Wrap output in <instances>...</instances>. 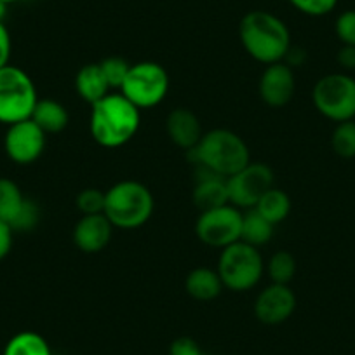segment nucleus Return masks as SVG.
Instances as JSON below:
<instances>
[{
	"label": "nucleus",
	"instance_id": "1",
	"mask_svg": "<svg viewBox=\"0 0 355 355\" xmlns=\"http://www.w3.org/2000/svg\"><path fill=\"white\" fill-rule=\"evenodd\" d=\"M239 37L245 53L263 64L284 61L291 49V33L279 16L266 11H251L241 19Z\"/></svg>",
	"mask_w": 355,
	"mask_h": 355
},
{
	"label": "nucleus",
	"instance_id": "2",
	"mask_svg": "<svg viewBox=\"0 0 355 355\" xmlns=\"http://www.w3.org/2000/svg\"><path fill=\"white\" fill-rule=\"evenodd\" d=\"M141 124V114L121 93H110L93 105L89 129L94 141L103 148H119L131 141Z\"/></svg>",
	"mask_w": 355,
	"mask_h": 355
},
{
	"label": "nucleus",
	"instance_id": "3",
	"mask_svg": "<svg viewBox=\"0 0 355 355\" xmlns=\"http://www.w3.org/2000/svg\"><path fill=\"white\" fill-rule=\"evenodd\" d=\"M190 162L218 176L230 178L251 162L249 146L230 129H211L204 132L199 145L187 152Z\"/></svg>",
	"mask_w": 355,
	"mask_h": 355
},
{
	"label": "nucleus",
	"instance_id": "4",
	"mask_svg": "<svg viewBox=\"0 0 355 355\" xmlns=\"http://www.w3.org/2000/svg\"><path fill=\"white\" fill-rule=\"evenodd\" d=\"M103 214L114 228L135 230L148 223L155 200L146 185L136 180H124L107 190Z\"/></svg>",
	"mask_w": 355,
	"mask_h": 355
},
{
	"label": "nucleus",
	"instance_id": "5",
	"mask_svg": "<svg viewBox=\"0 0 355 355\" xmlns=\"http://www.w3.org/2000/svg\"><path fill=\"white\" fill-rule=\"evenodd\" d=\"M216 272L225 289L245 293L259 284L265 272V261L258 248L239 241L221 249Z\"/></svg>",
	"mask_w": 355,
	"mask_h": 355
},
{
	"label": "nucleus",
	"instance_id": "6",
	"mask_svg": "<svg viewBox=\"0 0 355 355\" xmlns=\"http://www.w3.org/2000/svg\"><path fill=\"white\" fill-rule=\"evenodd\" d=\"M39 96L28 73L18 67L0 68V122L12 125L32 117Z\"/></svg>",
	"mask_w": 355,
	"mask_h": 355
},
{
	"label": "nucleus",
	"instance_id": "7",
	"mask_svg": "<svg viewBox=\"0 0 355 355\" xmlns=\"http://www.w3.org/2000/svg\"><path fill=\"white\" fill-rule=\"evenodd\" d=\"M312 103L322 117L331 122H347L355 119V78L352 75L327 73L315 82Z\"/></svg>",
	"mask_w": 355,
	"mask_h": 355
},
{
	"label": "nucleus",
	"instance_id": "8",
	"mask_svg": "<svg viewBox=\"0 0 355 355\" xmlns=\"http://www.w3.org/2000/svg\"><path fill=\"white\" fill-rule=\"evenodd\" d=\"M169 91V75L162 64L155 61H139L131 64L129 73L121 87L122 96L128 98L136 108L146 110L164 101Z\"/></svg>",
	"mask_w": 355,
	"mask_h": 355
},
{
	"label": "nucleus",
	"instance_id": "9",
	"mask_svg": "<svg viewBox=\"0 0 355 355\" xmlns=\"http://www.w3.org/2000/svg\"><path fill=\"white\" fill-rule=\"evenodd\" d=\"M274 182L275 176L270 166L263 162H249L244 169L227 178L228 200L241 211L252 209L274 187Z\"/></svg>",
	"mask_w": 355,
	"mask_h": 355
},
{
	"label": "nucleus",
	"instance_id": "10",
	"mask_svg": "<svg viewBox=\"0 0 355 355\" xmlns=\"http://www.w3.org/2000/svg\"><path fill=\"white\" fill-rule=\"evenodd\" d=\"M196 234L202 244L225 249L241 241L242 211L232 204L202 211L196 223Z\"/></svg>",
	"mask_w": 355,
	"mask_h": 355
},
{
	"label": "nucleus",
	"instance_id": "11",
	"mask_svg": "<svg viewBox=\"0 0 355 355\" xmlns=\"http://www.w3.org/2000/svg\"><path fill=\"white\" fill-rule=\"evenodd\" d=\"M46 136V132L32 119H26L9 125L4 138V150L12 162L28 166L44 153Z\"/></svg>",
	"mask_w": 355,
	"mask_h": 355
},
{
	"label": "nucleus",
	"instance_id": "12",
	"mask_svg": "<svg viewBox=\"0 0 355 355\" xmlns=\"http://www.w3.org/2000/svg\"><path fill=\"white\" fill-rule=\"evenodd\" d=\"M0 221L15 230H30L39 221V207L23 196L18 183L0 178Z\"/></svg>",
	"mask_w": 355,
	"mask_h": 355
},
{
	"label": "nucleus",
	"instance_id": "13",
	"mask_svg": "<svg viewBox=\"0 0 355 355\" xmlns=\"http://www.w3.org/2000/svg\"><path fill=\"white\" fill-rule=\"evenodd\" d=\"M296 80L295 71L284 61L266 64L259 77L258 93L263 103L270 108H282L295 98Z\"/></svg>",
	"mask_w": 355,
	"mask_h": 355
},
{
	"label": "nucleus",
	"instance_id": "14",
	"mask_svg": "<svg viewBox=\"0 0 355 355\" xmlns=\"http://www.w3.org/2000/svg\"><path fill=\"white\" fill-rule=\"evenodd\" d=\"M296 295L286 284L266 286L254 302L256 319L266 326H277L286 322L295 313Z\"/></svg>",
	"mask_w": 355,
	"mask_h": 355
},
{
	"label": "nucleus",
	"instance_id": "15",
	"mask_svg": "<svg viewBox=\"0 0 355 355\" xmlns=\"http://www.w3.org/2000/svg\"><path fill=\"white\" fill-rule=\"evenodd\" d=\"M112 234H114V225L103 213L85 214L75 223L71 239L78 251L94 254L107 248L108 242L112 241Z\"/></svg>",
	"mask_w": 355,
	"mask_h": 355
},
{
	"label": "nucleus",
	"instance_id": "16",
	"mask_svg": "<svg viewBox=\"0 0 355 355\" xmlns=\"http://www.w3.org/2000/svg\"><path fill=\"white\" fill-rule=\"evenodd\" d=\"M166 131L171 141L182 150L196 148L202 138V124L189 108H174L166 119Z\"/></svg>",
	"mask_w": 355,
	"mask_h": 355
},
{
	"label": "nucleus",
	"instance_id": "17",
	"mask_svg": "<svg viewBox=\"0 0 355 355\" xmlns=\"http://www.w3.org/2000/svg\"><path fill=\"white\" fill-rule=\"evenodd\" d=\"M192 200L199 207L200 213L230 204L227 178L218 176V174L197 166V183L192 192Z\"/></svg>",
	"mask_w": 355,
	"mask_h": 355
},
{
	"label": "nucleus",
	"instance_id": "18",
	"mask_svg": "<svg viewBox=\"0 0 355 355\" xmlns=\"http://www.w3.org/2000/svg\"><path fill=\"white\" fill-rule=\"evenodd\" d=\"M75 91L91 107L110 94V85L101 71L100 63H89L78 70L75 77Z\"/></svg>",
	"mask_w": 355,
	"mask_h": 355
},
{
	"label": "nucleus",
	"instance_id": "19",
	"mask_svg": "<svg viewBox=\"0 0 355 355\" xmlns=\"http://www.w3.org/2000/svg\"><path fill=\"white\" fill-rule=\"evenodd\" d=\"M185 289L189 296L197 302H213L225 288L216 270L207 266H197L187 275Z\"/></svg>",
	"mask_w": 355,
	"mask_h": 355
},
{
	"label": "nucleus",
	"instance_id": "20",
	"mask_svg": "<svg viewBox=\"0 0 355 355\" xmlns=\"http://www.w3.org/2000/svg\"><path fill=\"white\" fill-rule=\"evenodd\" d=\"M30 119L46 135H58V132L67 129L68 122H70V114H68L67 107L63 103L51 100V98H44V100L37 101Z\"/></svg>",
	"mask_w": 355,
	"mask_h": 355
},
{
	"label": "nucleus",
	"instance_id": "21",
	"mask_svg": "<svg viewBox=\"0 0 355 355\" xmlns=\"http://www.w3.org/2000/svg\"><path fill=\"white\" fill-rule=\"evenodd\" d=\"M274 230L275 225H272L265 216H261L254 207L248 211H242V242L259 249L261 245L268 244L272 241Z\"/></svg>",
	"mask_w": 355,
	"mask_h": 355
},
{
	"label": "nucleus",
	"instance_id": "22",
	"mask_svg": "<svg viewBox=\"0 0 355 355\" xmlns=\"http://www.w3.org/2000/svg\"><path fill=\"white\" fill-rule=\"evenodd\" d=\"M261 216H265L266 220L270 221L272 225L277 227L279 223L286 220L291 213V199H289L288 193L281 189H275L272 187L265 196L259 199V202L254 207Z\"/></svg>",
	"mask_w": 355,
	"mask_h": 355
},
{
	"label": "nucleus",
	"instance_id": "23",
	"mask_svg": "<svg viewBox=\"0 0 355 355\" xmlns=\"http://www.w3.org/2000/svg\"><path fill=\"white\" fill-rule=\"evenodd\" d=\"M2 355H53V350L39 333L21 331L8 341Z\"/></svg>",
	"mask_w": 355,
	"mask_h": 355
},
{
	"label": "nucleus",
	"instance_id": "24",
	"mask_svg": "<svg viewBox=\"0 0 355 355\" xmlns=\"http://www.w3.org/2000/svg\"><path fill=\"white\" fill-rule=\"evenodd\" d=\"M266 272L274 284H286L295 279L296 275V259L291 252L277 251L266 263Z\"/></svg>",
	"mask_w": 355,
	"mask_h": 355
},
{
	"label": "nucleus",
	"instance_id": "25",
	"mask_svg": "<svg viewBox=\"0 0 355 355\" xmlns=\"http://www.w3.org/2000/svg\"><path fill=\"white\" fill-rule=\"evenodd\" d=\"M331 146L334 153L341 159H354L355 157V122H340L331 135Z\"/></svg>",
	"mask_w": 355,
	"mask_h": 355
},
{
	"label": "nucleus",
	"instance_id": "26",
	"mask_svg": "<svg viewBox=\"0 0 355 355\" xmlns=\"http://www.w3.org/2000/svg\"><path fill=\"white\" fill-rule=\"evenodd\" d=\"M100 67H101V71H103L105 78H107L108 85H110V89H121L122 84H124L125 77H128L131 64H129L124 58L110 56V58H105V60L100 63Z\"/></svg>",
	"mask_w": 355,
	"mask_h": 355
},
{
	"label": "nucleus",
	"instance_id": "27",
	"mask_svg": "<svg viewBox=\"0 0 355 355\" xmlns=\"http://www.w3.org/2000/svg\"><path fill=\"white\" fill-rule=\"evenodd\" d=\"M105 199L107 193L100 189H84L75 197V206L80 211L82 216L85 214H101L105 211Z\"/></svg>",
	"mask_w": 355,
	"mask_h": 355
},
{
	"label": "nucleus",
	"instance_id": "28",
	"mask_svg": "<svg viewBox=\"0 0 355 355\" xmlns=\"http://www.w3.org/2000/svg\"><path fill=\"white\" fill-rule=\"evenodd\" d=\"M334 32L341 46L355 47V9H348L338 16L334 23Z\"/></svg>",
	"mask_w": 355,
	"mask_h": 355
},
{
	"label": "nucleus",
	"instance_id": "29",
	"mask_svg": "<svg viewBox=\"0 0 355 355\" xmlns=\"http://www.w3.org/2000/svg\"><path fill=\"white\" fill-rule=\"evenodd\" d=\"M289 2L300 12L306 16H313V18L329 15L338 4V0H289Z\"/></svg>",
	"mask_w": 355,
	"mask_h": 355
},
{
	"label": "nucleus",
	"instance_id": "30",
	"mask_svg": "<svg viewBox=\"0 0 355 355\" xmlns=\"http://www.w3.org/2000/svg\"><path fill=\"white\" fill-rule=\"evenodd\" d=\"M169 355H204V352L193 338L182 336L171 343Z\"/></svg>",
	"mask_w": 355,
	"mask_h": 355
},
{
	"label": "nucleus",
	"instance_id": "31",
	"mask_svg": "<svg viewBox=\"0 0 355 355\" xmlns=\"http://www.w3.org/2000/svg\"><path fill=\"white\" fill-rule=\"evenodd\" d=\"M11 35H9L8 28L2 21H0V68H4L9 64V58H11Z\"/></svg>",
	"mask_w": 355,
	"mask_h": 355
},
{
	"label": "nucleus",
	"instance_id": "32",
	"mask_svg": "<svg viewBox=\"0 0 355 355\" xmlns=\"http://www.w3.org/2000/svg\"><path fill=\"white\" fill-rule=\"evenodd\" d=\"M336 61L345 71L355 70V47L354 46H341V49L338 51Z\"/></svg>",
	"mask_w": 355,
	"mask_h": 355
},
{
	"label": "nucleus",
	"instance_id": "33",
	"mask_svg": "<svg viewBox=\"0 0 355 355\" xmlns=\"http://www.w3.org/2000/svg\"><path fill=\"white\" fill-rule=\"evenodd\" d=\"M12 248V228L0 221V261L9 254Z\"/></svg>",
	"mask_w": 355,
	"mask_h": 355
},
{
	"label": "nucleus",
	"instance_id": "34",
	"mask_svg": "<svg viewBox=\"0 0 355 355\" xmlns=\"http://www.w3.org/2000/svg\"><path fill=\"white\" fill-rule=\"evenodd\" d=\"M4 15H6V4L4 2H0V21H2Z\"/></svg>",
	"mask_w": 355,
	"mask_h": 355
},
{
	"label": "nucleus",
	"instance_id": "35",
	"mask_svg": "<svg viewBox=\"0 0 355 355\" xmlns=\"http://www.w3.org/2000/svg\"><path fill=\"white\" fill-rule=\"evenodd\" d=\"M0 2H4V4L8 6V4H12V2H16V0H0Z\"/></svg>",
	"mask_w": 355,
	"mask_h": 355
}]
</instances>
